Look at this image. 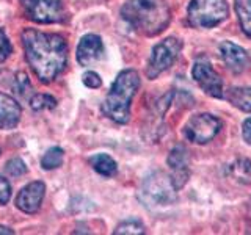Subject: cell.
Instances as JSON below:
<instances>
[{
    "mask_svg": "<svg viewBox=\"0 0 251 235\" xmlns=\"http://www.w3.org/2000/svg\"><path fill=\"white\" fill-rule=\"evenodd\" d=\"M22 44L28 66L43 83H50L66 68L68 44L63 36L25 28L22 31Z\"/></svg>",
    "mask_w": 251,
    "mask_h": 235,
    "instance_id": "cell-1",
    "label": "cell"
},
{
    "mask_svg": "<svg viewBox=\"0 0 251 235\" xmlns=\"http://www.w3.org/2000/svg\"><path fill=\"white\" fill-rule=\"evenodd\" d=\"M123 19L146 36H155L167 28L171 19L165 0H127L121 10Z\"/></svg>",
    "mask_w": 251,
    "mask_h": 235,
    "instance_id": "cell-2",
    "label": "cell"
},
{
    "mask_svg": "<svg viewBox=\"0 0 251 235\" xmlns=\"http://www.w3.org/2000/svg\"><path fill=\"white\" fill-rule=\"evenodd\" d=\"M140 86V75L135 69H124L118 74L107 97L102 104V112L118 124L129 122L130 104Z\"/></svg>",
    "mask_w": 251,
    "mask_h": 235,
    "instance_id": "cell-3",
    "label": "cell"
},
{
    "mask_svg": "<svg viewBox=\"0 0 251 235\" xmlns=\"http://www.w3.org/2000/svg\"><path fill=\"white\" fill-rule=\"evenodd\" d=\"M177 199V188L171 180V176H167L162 171L151 172L145 177L140 188V201L146 207H167L175 204Z\"/></svg>",
    "mask_w": 251,
    "mask_h": 235,
    "instance_id": "cell-4",
    "label": "cell"
},
{
    "mask_svg": "<svg viewBox=\"0 0 251 235\" xmlns=\"http://www.w3.org/2000/svg\"><path fill=\"white\" fill-rule=\"evenodd\" d=\"M227 14L226 0H192L188 5V22L196 28H214Z\"/></svg>",
    "mask_w": 251,
    "mask_h": 235,
    "instance_id": "cell-5",
    "label": "cell"
},
{
    "mask_svg": "<svg viewBox=\"0 0 251 235\" xmlns=\"http://www.w3.org/2000/svg\"><path fill=\"white\" fill-rule=\"evenodd\" d=\"M180 50H182V43L176 38H167L155 44L146 68L148 78H157L163 70L170 69L179 57Z\"/></svg>",
    "mask_w": 251,
    "mask_h": 235,
    "instance_id": "cell-6",
    "label": "cell"
},
{
    "mask_svg": "<svg viewBox=\"0 0 251 235\" xmlns=\"http://www.w3.org/2000/svg\"><path fill=\"white\" fill-rule=\"evenodd\" d=\"M222 129V121L210 113H200L192 116L184 127V135L195 144H206L217 137Z\"/></svg>",
    "mask_w": 251,
    "mask_h": 235,
    "instance_id": "cell-7",
    "label": "cell"
},
{
    "mask_svg": "<svg viewBox=\"0 0 251 235\" xmlns=\"http://www.w3.org/2000/svg\"><path fill=\"white\" fill-rule=\"evenodd\" d=\"M192 77L200 85V88L206 94H209L210 97L215 99L223 97V80L215 72V69L207 57L201 55V57L195 60L192 68Z\"/></svg>",
    "mask_w": 251,
    "mask_h": 235,
    "instance_id": "cell-8",
    "label": "cell"
},
{
    "mask_svg": "<svg viewBox=\"0 0 251 235\" xmlns=\"http://www.w3.org/2000/svg\"><path fill=\"white\" fill-rule=\"evenodd\" d=\"M27 18L38 24H53L63 19L61 0H21Z\"/></svg>",
    "mask_w": 251,
    "mask_h": 235,
    "instance_id": "cell-9",
    "label": "cell"
},
{
    "mask_svg": "<svg viewBox=\"0 0 251 235\" xmlns=\"http://www.w3.org/2000/svg\"><path fill=\"white\" fill-rule=\"evenodd\" d=\"M167 162H168V166L171 169V180L179 191L180 188L187 184L188 177H190V172H188L190 157H188L187 147L184 144H176L171 149Z\"/></svg>",
    "mask_w": 251,
    "mask_h": 235,
    "instance_id": "cell-10",
    "label": "cell"
},
{
    "mask_svg": "<svg viewBox=\"0 0 251 235\" xmlns=\"http://www.w3.org/2000/svg\"><path fill=\"white\" fill-rule=\"evenodd\" d=\"M46 194V185L41 180H36V182H31L25 185L22 190L16 196V207H18L24 213H36L41 207L43 199Z\"/></svg>",
    "mask_w": 251,
    "mask_h": 235,
    "instance_id": "cell-11",
    "label": "cell"
},
{
    "mask_svg": "<svg viewBox=\"0 0 251 235\" xmlns=\"http://www.w3.org/2000/svg\"><path fill=\"white\" fill-rule=\"evenodd\" d=\"M220 53L225 61L226 68L234 74L245 72L250 66V57L245 49L234 44L232 41H223L220 44Z\"/></svg>",
    "mask_w": 251,
    "mask_h": 235,
    "instance_id": "cell-12",
    "label": "cell"
},
{
    "mask_svg": "<svg viewBox=\"0 0 251 235\" xmlns=\"http://www.w3.org/2000/svg\"><path fill=\"white\" fill-rule=\"evenodd\" d=\"M104 55V44L100 36L88 33L85 35L77 46V61L80 66H90L91 63L98 61Z\"/></svg>",
    "mask_w": 251,
    "mask_h": 235,
    "instance_id": "cell-13",
    "label": "cell"
},
{
    "mask_svg": "<svg viewBox=\"0 0 251 235\" xmlns=\"http://www.w3.org/2000/svg\"><path fill=\"white\" fill-rule=\"evenodd\" d=\"M22 110L13 97L0 93V129L10 130L18 125Z\"/></svg>",
    "mask_w": 251,
    "mask_h": 235,
    "instance_id": "cell-14",
    "label": "cell"
},
{
    "mask_svg": "<svg viewBox=\"0 0 251 235\" xmlns=\"http://www.w3.org/2000/svg\"><path fill=\"white\" fill-rule=\"evenodd\" d=\"M226 99L231 102V104L242 110V112L251 113V86H234V88L227 90V96Z\"/></svg>",
    "mask_w": 251,
    "mask_h": 235,
    "instance_id": "cell-15",
    "label": "cell"
},
{
    "mask_svg": "<svg viewBox=\"0 0 251 235\" xmlns=\"http://www.w3.org/2000/svg\"><path fill=\"white\" fill-rule=\"evenodd\" d=\"M90 164L98 174L104 177H113L118 172L116 162L108 154H96L90 159Z\"/></svg>",
    "mask_w": 251,
    "mask_h": 235,
    "instance_id": "cell-16",
    "label": "cell"
},
{
    "mask_svg": "<svg viewBox=\"0 0 251 235\" xmlns=\"http://www.w3.org/2000/svg\"><path fill=\"white\" fill-rule=\"evenodd\" d=\"M234 8L243 33L251 38V0H234Z\"/></svg>",
    "mask_w": 251,
    "mask_h": 235,
    "instance_id": "cell-17",
    "label": "cell"
},
{
    "mask_svg": "<svg viewBox=\"0 0 251 235\" xmlns=\"http://www.w3.org/2000/svg\"><path fill=\"white\" fill-rule=\"evenodd\" d=\"M229 174L240 184L251 182V162L248 159H239L229 164Z\"/></svg>",
    "mask_w": 251,
    "mask_h": 235,
    "instance_id": "cell-18",
    "label": "cell"
},
{
    "mask_svg": "<svg viewBox=\"0 0 251 235\" xmlns=\"http://www.w3.org/2000/svg\"><path fill=\"white\" fill-rule=\"evenodd\" d=\"M63 159H65V151H63L61 147L55 146V147H50L49 151H47L43 159H41V166L43 169L49 171V169H57L61 166L63 163Z\"/></svg>",
    "mask_w": 251,
    "mask_h": 235,
    "instance_id": "cell-19",
    "label": "cell"
},
{
    "mask_svg": "<svg viewBox=\"0 0 251 235\" xmlns=\"http://www.w3.org/2000/svg\"><path fill=\"white\" fill-rule=\"evenodd\" d=\"M28 104L31 110L41 112V110H52L57 107V99L52 97L50 94H33V96L30 97Z\"/></svg>",
    "mask_w": 251,
    "mask_h": 235,
    "instance_id": "cell-20",
    "label": "cell"
},
{
    "mask_svg": "<svg viewBox=\"0 0 251 235\" xmlns=\"http://www.w3.org/2000/svg\"><path fill=\"white\" fill-rule=\"evenodd\" d=\"M113 234L115 235H140V234H146V231H145V226L141 224L138 219H127V221H123L121 224H118Z\"/></svg>",
    "mask_w": 251,
    "mask_h": 235,
    "instance_id": "cell-21",
    "label": "cell"
},
{
    "mask_svg": "<svg viewBox=\"0 0 251 235\" xmlns=\"http://www.w3.org/2000/svg\"><path fill=\"white\" fill-rule=\"evenodd\" d=\"M13 90L16 94H19L22 97H27L28 93L31 91V85L25 72H18L14 77V83H13Z\"/></svg>",
    "mask_w": 251,
    "mask_h": 235,
    "instance_id": "cell-22",
    "label": "cell"
},
{
    "mask_svg": "<svg viewBox=\"0 0 251 235\" xmlns=\"http://www.w3.org/2000/svg\"><path fill=\"white\" fill-rule=\"evenodd\" d=\"M5 171L13 177H21V176H24L27 172V164L24 163V160L19 159V157H14V159L6 162Z\"/></svg>",
    "mask_w": 251,
    "mask_h": 235,
    "instance_id": "cell-23",
    "label": "cell"
},
{
    "mask_svg": "<svg viewBox=\"0 0 251 235\" xmlns=\"http://www.w3.org/2000/svg\"><path fill=\"white\" fill-rule=\"evenodd\" d=\"M13 53V46L6 38L3 28H0V63H3Z\"/></svg>",
    "mask_w": 251,
    "mask_h": 235,
    "instance_id": "cell-24",
    "label": "cell"
},
{
    "mask_svg": "<svg viewBox=\"0 0 251 235\" xmlns=\"http://www.w3.org/2000/svg\"><path fill=\"white\" fill-rule=\"evenodd\" d=\"M82 82H83L85 86H88V88H91V90L100 88V85H102L99 74H96L94 70H88V72H85L82 75Z\"/></svg>",
    "mask_w": 251,
    "mask_h": 235,
    "instance_id": "cell-25",
    "label": "cell"
},
{
    "mask_svg": "<svg viewBox=\"0 0 251 235\" xmlns=\"http://www.w3.org/2000/svg\"><path fill=\"white\" fill-rule=\"evenodd\" d=\"M10 198H11V185L5 177L0 176V206L8 204Z\"/></svg>",
    "mask_w": 251,
    "mask_h": 235,
    "instance_id": "cell-26",
    "label": "cell"
},
{
    "mask_svg": "<svg viewBox=\"0 0 251 235\" xmlns=\"http://www.w3.org/2000/svg\"><path fill=\"white\" fill-rule=\"evenodd\" d=\"M242 133H243V140H245L248 144H251V118H248V119L243 121Z\"/></svg>",
    "mask_w": 251,
    "mask_h": 235,
    "instance_id": "cell-27",
    "label": "cell"
},
{
    "mask_svg": "<svg viewBox=\"0 0 251 235\" xmlns=\"http://www.w3.org/2000/svg\"><path fill=\"white\" fill-rule=\"evenodd\" d=\"M0 234H14V231L8 229V227H3V226H0Z\"/></svg>",
    "mask_w": 251,
    "mask_h": 235,
    "instance_id": "cell-28",
    "label": "cell"
},
{
    "mask_svg": "<svg viewBox=\"0 0 251 235\" xmlns=\"http://www.w3.org/2000/svg\"><path fill=\"white\" fill-rule=\"evenodd\" d=\"M0 155H2V149H0Z\"/></svg>",
    "mask_w": 251,
    "mask_h": 235,
    "instance_id": "cell-29",
    "label": "cell"
}]
</instances>
